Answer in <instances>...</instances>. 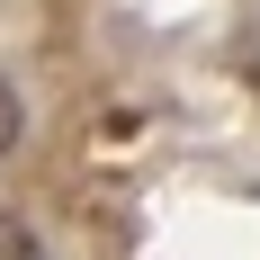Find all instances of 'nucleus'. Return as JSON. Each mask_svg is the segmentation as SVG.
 <instances>
[{
	"label": "nucleus",
	"mask_w": 260,
	"mask_h": 260,
	"mask_svg": "<svg viewBox=\"0 0 260 260\" xmlns=\"http://www.w3.org/2000/svg\"><path fill=\"white\" fill-rule=\"evenodd\" d=\"M0 260H45V251H36V224L9 215V207H0Z\"/></svg>",
	"instance_id": "nucleus-1"
},
{
	"label": "nucleus",
	"mask_w": 260,
	"mask_h": 260,
	"mask_svg": "<svg viewBox=\"0 0 260 260\" xmlns=\"http://www.w3.org/2000/svg\"><path fill=\"white\" fill-rule=\"evenodd\" d=\"M18 135H27V108H18V90H9V81H0V161L18 153Z\"/></svg>",
	"instance_id": "nucleus-2"
}]
</instances>
